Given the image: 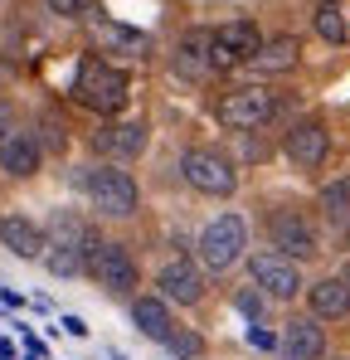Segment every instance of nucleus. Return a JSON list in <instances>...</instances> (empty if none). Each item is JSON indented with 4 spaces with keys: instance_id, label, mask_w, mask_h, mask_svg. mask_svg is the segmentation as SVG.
<instances>
[{
    "instance_id": "17",
    "label": "nucleus",
    "mask_w": 350,
    "mask_h": 360,
    "mask_svg": "<svg viewBox=\"0 0 350 360\" xmlns=\"http://www.w3.org/2000/svg\"><path fill=\"white\" fill-rule=\"evenodd\" d=\"M131 321H136V331L146 336V341H161L166 346V336L175 331V316H171V302L161 297H136L131 302Z\"/></svg>"
},
{
    "instance_id": "18",
    "label": "nucleus",
    "mask_w": 350,
    "mask_h": 360,
    "mask_svg": "<svg viewBox=\"0 0 350 360\" xmlns=\"http://www.w3.org/2000/svg\"><path fill=\"white\" fill-rule=\"evenodd\" d=\"M297 59H302V44H297L292 34H278V39H263L258 54H253L248 63H253L258 73H292Z\"/></svg>"
},
{
    "instance_id": "26",
    "label": "nucleus",
    "mask_w": 350,
    "mask_h": 360,
    "mask_svg": "<svg viewBox=\"0 0 350 360\" xmlns=\"http://www.w3.org/2000/svg\"><path fill=\"white\" fill-rule=\"evenodd\" d=\"M44 5H49L54 15H83V5H88V0H44Z\"/></svg>"
},
{
    "instance_id": "28",
    "label": "nucleus",
    "mask_w": 350,
    "mask_h": 360,
    "mask_svg": "<svg viewBox=\"0 0 350 360\" xmlns=\"http://www.w3.org/2000/svg\"><path fill=\"white\" fill-rule=\"evenodd\" d=\"M10 122H15V117H10V108L0 103V136H10Z\"/></svg>"
},
{
    "instance_id": "24",
    "label": "nucleus",
    "mask_w": 350,
    "mask_h": 360,
    "mask_svg": "<svg viewBox=\"0 0 350 360\" xmlns=\"http://www.w3.org/2000/svg\"><path fill=\"white\" fill-rule=\"evenodd\" d=\"M233 307H238L243 316H263V292H253V288H243V292H233Z\"/></svg>"
},
{
    "instance_id": "10",
    "label": "nucleus",
    "mask_w": 350,
    "mask_h": 360,
    "mask_svg": "<svg viewBox=\"0 0 350 360\" xmlns=\"http://www.w3.org/2000/svg\"><path fill=\"white\" fill-rule=\"evenodd\" d=\"M146 141H151V131H146V122H136V117L108 122V127H98V131L88 136V146H93L103 161H117V166L136 161V156L146 151Z\"/></svg>"
},
{
    "instance_id": "12",
    "label": "nucleus",
    "mask_w": 350,
    "mask_h": 360,
    "mask_svg": "<svg viewBox=\"0 0 350 360\" xmlns=\"http://www.w3.org/2000/svg\"><path fill=\"white\" fill-rule=\"evenodd\" d=\"M283 151H287V161L297 171H321V161L331 151V131L321 122H297L287 131V141H283Z\"/></svg>"
},
{
    "instance_id": "25",
    "label": "nucleus",
    "mask_w": 350,
    "mask_h": 360,
    "mask_svg": "<svg viewBox=\"0 0 350 360\" xmlns=\"http://www.w3.org/2000/svg\"><path fill=\"white\" fill-rule=\"evenodd\" d=\"M248 341H253L258 351H278V336H273V331H263V326H248Z\"/></svg>"
},
{
    "instance_id": "31",
    "label": "nucleus",
    "mask_w": 350,
    "mask_h": 360,
    "mask_svg": "<svg viewBox=\"0 0 350 360\" xmlns=\"http://www.w3.org/2000/svg\"><path fill=\"white\" fill-rule=\"evenodd\" d=\"M341 360H346V356H341Z\"/></svg>"
},
{
    "instance_id": "7",
    "label": "nucleus",
    "mask_w": 350,
    "mask_h": 360,
    "mask_svg": "<svg viewBox=\"0 0 350 360\" xmlns=\"http://www.w3.org/2000/svg\"><path fill=\"white\" fill-rule=\"evenodd\" d=\"M83 273H88L103 292H122V297H127V292L136 288V278H141V273H136V258H131L117 239H93Z\"/></svg>"
},
{
    "instance_id": "23",
    "label": "nucleus",
    "mask_w": 350,
    "mask_h": 360,
    "mask_svg": "<svg viewBox=\"0 0 350 360\" xmlns=\"http://www.w3.org/2000/svg\"><path fill=\"white\" fill-rule=\"evenodd\" d=\"M166 346H171L180 360H190V356H200V351H205V341H200V336H190V331H180V326L166 336Z\"/></svg>"
},
{
    "instance_id": "15",
    "label": "nucleus",
    "mask_w": 350,
    "mask_h": 360,
    "mask_svg": "<svg viewBox=\"0 0 350 360\" xmlns=\"http://www.w3.org/2000/svg\"><path fill=\"white\" fill-rule=\"evenodd\" d=\"M0 243L15 253V258H39L44 253V229L30 219V214H0Z\"/></svg>"
},
{
    "instance_id": "22",
    "label": "nucleus",
    "mask_w": 350,
    "mask_h": 360,
    "mask_svg": "<svg viewBox=\"0 0 350 360\" xmlns=\"http://www.w3.org/2000/svg\"><path fill=\"white\" fill-rule=\"evenodd\" d=\"M321 214H326L331 224H350V176L321 185Z\"/></svg>"
},
{
    "instance_id": "9",
    "label": "nucleus",
    "mask_w": 350,
    "mask_h": 360,
    "mask_svg": "<svg viewBox=\"0 0 350 360\" xmlns=\"http://www.w3.org/2000/svg\"><path fill=\"white\" fill-rule=\"evenodd\" d=\"M268 243H273L278 253L297 258V263L321 253V234H316V224H311L302 210H273V214H268Z\"/></svg>"
},
{
    "instance_id": "13",
    "label": "nucleus",
    "mask_w": 350,
    "mask_h": 360,
    "mask_svg": "<svg viewBox=\"0 0 350 360\" xmlns=\"http://www.w3.org/2000/svg\"><path fill=\"white\" fill-rule=\"evenodd\" d=\"M278 351H283V360H321L326 356V331H321V321H316L311 311H306V316H292L287 326H283Z\"/></svg>"
},
{
    "instance_id": "16",
    "label": "nucleus",
    "mask_w": 350,
    "mask_h": 360,
    "mask_svg": "<svg viewBox=\"0 0 350 360\" xmlns=\"http://www.w3.org/2000/svg\"><path fill=\"white\" fill-rule=\"evenodd\" d=\"M306 307L316 321H341V316H350V288L341 278H316L306 288Z\"/></svg>"
},
{
    "instance_id": "27",
    "label": "nucleus",
    "mask_w": 350,
    "mask_h": 360,
    "mask_svg": "<svg viewBox=\"0 0 350 360\" xmlns=\"http://www.w3.org/2000/svg\"><path fill=\"white\" fill-rule=\"evenodd\" d=\"M63 331H68V336H88V326H83V316H63Z\"/></svg>"
},
{
    "instance_id": "2",
    "label": "nucleus",
    "mask_w": 350,
    "mask_h": 360,
    "mask_svg": "<svg viewBox=\"0 0 350 360\" xmlns=\"http://www.w3.org/2000/svg\"><path fill=\"white\" fill-rule=\"evenodd\" d=\"M93 229L78 219V214H68V210H58L54 219H49V229H44V268L54 273V278H78L83 273V263H88V248H93Z\"/></svg>"
},
{
    "instance_id": "6",
    "label": "nucleus",
    "mask_w": 350,
    "mask_h": 360,
    "mask_svg": "<svg viewBox=\"0 0 350 360\" xmlns=\"http://www.w3.org/2000/svg\"><path fill=\"white\" fill-rule=\"evenodd\" d=\"M180 176L200 195H233L238 190V166L224 151H214V146H190L180 156Z\"/></svg>"
},
{
    "instance_id": "8",
    "label": "nucleus",
    "mask_w": 350,
    "mask_h": 360,
    "mask_svg": "<svg viewBox=\"0 0 350 360\" xmlns=\"http://www.w3.org/2000/svg\"><path fill=\"white\" fill-rule=\"evenodd\" d=\"M248 273H253V288H258L263 297L292 302L297 292H302V268H297V258L278 253V248H258V253H248Z\"/></svg>"
},
{
    "instance_id": "19",
    "label": "nucleus",
    "mask_w": 350,
    "mask_h": 360,
    "mask_svg": "<svg viewBox=\"0 0 350 360\" xmlns=\"http://www.w3.org/2000/svg\"><path fill=\"white\" fill-rule=\"evenodd\" d=\"M93 39H98L103 49H127V54H146V49H151V39H146L141 30L112 25L108 15H93Z\"/></svg>"
},
{
    "instance_id": "14",
    "label": "nucleus",
    "mask_w": 350,
    "mask_h": 360,
    "mask_svg": "<svg viewBox=\"0 0 350 360\" xmlns=\"http://www.w3.org/2000/svg\"><path fill=\"white\" fill-rule=\"evenodd\" d=\"M39 171V141L30 131H10L0 136V176L10 180H30Z\"/></svg>"
},
{
    "instance_id": "4",
    "label": "nucleus",
    "mask_w": 350,
    "mask_h": 360,
    "mask_svg": "<svg viewBox=\"0 0 350 360\" xmlns=\"http://www.w3.org/2000/svg\"><path fill=\"white\" fill-rule=\"evenodd\" d=\"M200 263L209 268V273H229L233 263L243 258V248H248V224H243V214H214L205 229H200Z\"/></svg>"
},
{
    "instance_id": "21",
    "label": "nucleus",
    "mask_w": 350,
    "mask_h": 360,
    "mask_svg": "<svg viewBox=\"0 0 350 360\" xmlns=\"http://www.w3.org/2000/svg\"><path fill=\"white\" fill-rule=\"evenodd\" d=\"M311 25H316V34H321L326 44H346V39H350L346 10H341L336 0H321V5H316V15H311Z\"/></svg>"
},
{
    "instance_id": "20",
    "label": "nucleus",
    "mask_w": 350,
    "mask_h": 360,
    "mask_svg": "<svg viewBox=\"0 0 350 360\" xmlns=\"http://www.w3.org/2000/svg\"><path fill=\"white\" fill-rule=\"evenodd\" d=\"M214 39H219L238 63H248L253 54H258V44H263V34H258V25H253V20H229V25H219V30H214Z\"/></svg>"
},
{
    "instance_id": "5",
    "label": "nucleus",
    "mask_w": 350,
    "mask_h": 360,
    "mask_svg": "<svg viewBox=\"0 0 350 360\" xmlns=\"http://www.w3.org/2000/svg\"><path fill=\"white\" fill-rule=\"evenodd\" d=\"M214 117L224 122L229 131H258L278 117V98L263 88V83H243V88H229L214 108Z\"/></svg>"
},
{
    "instance_id": "29",
    "label": "nucleus",
    "mask_w": 350,
    "mask_h": 360,
    "mask_svg": "<svg viewBox=\"0 0 350 360\" xmlns=\"http://www.w3.org/2000/svg\"><path fill=\"white\" fill-rule=\"evenodd\" d=\"M341 283H346V288H350V258H346V268H341Z\"/></svg>"
},
{
    "instance_id": "3",
    "label": "nucleus",
    "mask_w": 350,
    "mask_h": 360,
    "mask_svg": "<svg viewBox=\"0 0 350 360\" xmlns=\"http://www.w3.org/2000/svg\"><path fill=\"white\" fill-rule=\"evenodd\" d=\"M83 190H88V205H93L103 219H131V214L141 210V190H136V180H131V171H122L117 161L93 166L88 180H83Z\"/></svg>"
},
{
    "instance_id": "1",
    "label": "nucleus",
    "mask_w": 350,
    "mask_h": 360,
    "mask_svg": "<svg viewBox=\"0 0 350 360\" xmlns=\"http://www.w3.org/2000/svg\"><path fill=\"white\" fill-rule=\"evenodd\" d=\"M131 98V78L108 59H83L73 73V103L98 112V117H117Z\"/></svg>"
},
{
    "instance_id": "30",
    "label": "nucleus",
    "mask_w": 350,
    "mask_h": 360,
    "mask_svg": "<svg viewBox=\"0 0 350 360\" xmlns=\"http://www.w3.org/2000/svg\"><path fill=\"white\" fill-rule=\"evenodd\" d=\"M346 239H350V224H346Z\"/></svg>"
},
{
    "instance_id": "11",
    "label": "nucleus",
    "mask_w": 350,
    "mask_h": 360,
    "mask_svg": "<svg viewBox=\"0 0 350 360\" xmlns=\"http://www.w3.org/2000/svg\"><path fill=\"white\" fill-rule=\"evenodd\" d=\"M156 288L171 307H200L205 302V273L195 258H166L156 273Z\"/></svg>"
}]
</instances>
